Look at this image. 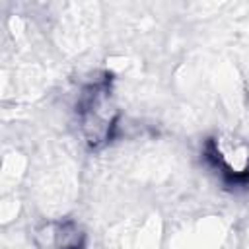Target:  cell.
Masks as SVG:
<instances>
[{
  "instance_id": "1",
  "label": "cell",
  "mask_w": 249,
  "mask_h": 249,
  "mask_svg": "<svg viewBox=\"0 0 249 249\" xmlns=\"http://www.w3.org/2000/svg\"><path fill=\"white\" fill-rule=\"evenodd\" d=\"M117 103L105 86H93L78 107V124L89 146H101L111 138L117 123Z\"/></svg>"
},
{
  "instance_id": "2",
  "label": "cell",
  "mask_w": 249,
  "mask_h": 249,
  "mask_svg": "<svg viewBox=\"0 0 249 249\" xmlns=\"http://www.w3.org/2000/svg\"><path fill=\"white\" fill-rule=\"evenodd\" d=\"M210 152L216 165L231 179H245L249 175V142L231 134L222 132L210 140Z\"/></svg>"
},
{
  "instance_id": "3",
  "label": "cell",
  "mask_w": 249,
  "mask_h": 249,
  "mask_svg": "<svg viewBox=\"0 0 249 249\" xmlns=\"http://www.w3.org/2000/svg\"><path fill=\"white\" fill-rule=\"evenodd\" d=\"M41 249H80L84 233L74 222H45L35 233Z\"/></svg>"
}]
</instances>
